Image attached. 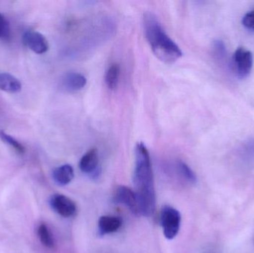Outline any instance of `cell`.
Here are the masks:
<instances>
[{"instance_id": "cell-10", "label": "cell", "mask_w": 254, "mask_h": 253, "mask_svg": "<svg viewBox=\"0 0 254 253\" xmlns=\"http://www.w3.org/2000/svg\"><path fill=\"white\" fill-rule=\"evenodd\" d=\"M122 225V218L117 216L104 215L98 221V230L102 236L116 233Z\"/></svg>"}, {"instance_id": "cell-12", "label": "cell", "mask_w": 254, "mask_h": 253, "mask_svg": "<svg viewBox=\"0 0 254 253\" xmlns=\"http://www.w3.org/2000/svg\"><path fill=\"white\" fill-rule=\"evenodd\" d=\"M74 177V169L69 164H64L56 168L53 172V178L60 186L69 184Z\"/></svg>"}, {"instance_id": "cell-11", "label": "cell", "mask_w": 254, "mask_h": 253, "mask_svg": "<svg viewBox=\"0 0 254 253\" xmlns=\"http://www.w3.org/2000/svg\"><path fill=\"white\" fill-rule=\"evenodd\" d=\"M22 89V83L12 74L0 72V90L7 93H18Z\"/></svg>"}, {"instance_id": "cell-6", "label": "cell", "mask_w": 254, "mask_h": 253, "mask_svg": "<svg viewBox=\"0 0 254 253\" xmlns=\"http://www.w3.org/2000/svg\"><path fill=\"white\" fill-rule=\"evenodd\" d=\"M24 44L37 54H43L49 50V43L40 32L27 31L22 35Z\"/></svg>"}, {"instance_id": "cell-9", "label": "cell", "mask_w": 254, "mask_h": 253, "mask_svg": "<svg viewBox=\"0 0 254 253\" xmlns=\"http://www.w3.org/2000/svg\"><path fill=\"white\" fill-rule=\"evenodd\" d=\"M87 83L86 77L78 72H68L62 80L64 87L69 92H77L85 87Z\"/></svg>"}, {"instance_id": "cell-5", "label": "cell", "mask_w": 254, "mask_h": 253, "mask_svg": "<svg viewBox=\"0 0 254 253\" xmlns=\"http://www.w3.org/2000/svg\"><path fill=\"white\" fill-rule=\"evenodd\" d=\"M114 200L116 203L126 206L134 215H140L137 196L129 187L126 186L118 187L115 193Z\"/></svg>"}, {"instance_id": "cell-17", "label": "cell", "mask_w": 254, "mask_h": 253, "mask_svg": "<svg viewBox=\"0 0 254 253\" xmlns=\"http://www.w3.org/2000/svg\"><path fill=\"white\" fill-rule=\"evenodd\" d=\"M10 37V28L8 21L0 13V39L8 40Z\"/></svg>"}, {"instance_id": "cell-2", "label": "cell", "mask_w": 254, "mask_h": 253, "mask_svg": "<svg viewBox=\"0 0 254 253\" xmlns=\"http://www.w3.org/2000/svg\"><path fill=\"white\" fill-rule=\"evenodd\" d=\"M143 20L145 37L157 58L170 64L182 57L180 48L167 35L155 13L145 12Z\"/></svg>"}, {"instance_id": "cell-1", "label": "cell", "mask_w": 254, "mask_h": 253, "mask_svg": "<svg viewBox=\"0 0 254 253\" xmlns=\"http://www.w3.org/2000/svg\"><path fill=\"white\" fill-rule=\"evenodd\" d=\"M134 165V193L138 202L140 215L150 217L153 215L156 205L153 172L149 151L144 144L137 143L135 147Z\"/></svg>"}, {"instance_id": "cell-13", "label": "cell", "mask_w": 254, "mask_h": 253, "mask_svg": "<svg viewBox=\"0 0 254 253\" xmlns=\"http://www.w3.org/2000/svg\"><path fill=\"white\" fill-rule=\"evenodd\" d=\"M120 74L121 67L119 64L114 63L110 65L106 74V83L109 89L114 90L118 87Z\"/></svg>"}, {"instance_id": "cell-16", "label": "cell", "mask_w": 254, "mask_h": 253, "mask_svg": "<svg viewBox=\"0 0 254 253\" xmlns=\"http://www.w3.org/2000/svg\"><path fill=\"white\" fill-rule=\"evenodd\" d=\"M0 138H1V141H2L4 144L10 146V147H12L13 150H16L19 154H23V153L25 152V147H24L19 141H16L15 138L9 135L8 134L1 131V132H0Z\"/></svg>"}, {"instance_id": "cell-3", "label": "cell", "mask_w": 254, "mask_h": 253, "mask_svg": "<svg viewBox=\"0 0 254 253\" xmlns=\"http://www.w3.org/2000/svg\"><path fill=\"white\" fill-rule=\"evenodd\" d=\"M180 212L170 206H164L161 211L160 222L163 229V233L166 239L173 240L179 233L180 230Z\"/></svg>"}, {"instance_id": "cell-15", "label": "cell", "mask_w": 254, "mask_h": 253, "mask_svg": "<svg viewBox=\"0 0 254 253\" xmlns=\"http://www.w3.org/2000/svg\"><path fill=\"white\" fill-rule=\"evenodd\" d=\"M178 169L182 176L190 184H195L197 181L196 175L190 167L183 161L178 163Z\"/></svg>"}, {"instance_id": "cell-4", "label": "cell", "mask_w": 254, "mask_h": 253, "mask_svg": "<svg viewBox=\"0 0 254 253\" xmlns=\"http://www.w3.org/2000/svg\"><path fill=\"white\" fill-rule=\"evenodd\" d=\"M50 205L55 212L64 218H71L77 212L75 203L64 195H54L51 198Z\"/></svg>"}, {"instance_id": "cell-7", "label": "cell", "mask_w": 254, "mask_h": 253, "mask_svg": "<svg viewBox=\"0 0 254 253\" xmlns=\"http://www.w3.org/2000/svg\"><path fill=\"white\" fill-rule=\"evenodd\" d=\"M234 62L239 76L242 78L247 77L253 67V55L250 51L240 48L234 53Z\"/></svg>"}, {"instance_id": "cell-8", "label": "cell", "mask_w": 254, "mask_h": 253, "mask_svg": "<svg viewBox=\"0 0 254 253\" xmlns=\"http://www.w3.org/2000/svg\"><path fill=\"white\" fill-rule=\"evenodd\" d=\"M98 150L95 148L91 149L80 159L79 167L84 173L97 175L98 174Z\"/></svg>"}, {"instance_id": "cell-18", "label": "cell", "mask_w": 254, "mask_h": 253, "mask_svg": "<svg viewBox=\"0 0 254 253\" xmlns=\"http://www.w3.org/2000/svg\"><path fill=\"white\" fill-rule=\"evenodd\" d=\"M243 158L249 163H254V139L249 141L243 147Z\"/></svg>"}, {"instance_id": "cell-14", "label": "cell", "mask_w": 254, "mask_h": 253, "mask_svg": "<svg viewBox=\"0 0 254 253\" xmlns=\"http://www.w3.org/2000/svg\"><path fill=\"white\" fill-rule=\"evenodd\" d=\"M39 239L40 242L44 245L46 248H53L55 247V241H54L53 236L49 230V227L46 224H40L38 228Z\"/></svg>"}, {"instance_id": "cell-19", "label": "cell", "mask_w": 254, "mask_h": 253, "mask_svg": "<svg viewBox=\"0 0 254 253\" xmlns=\"http://www.w3.org/2000/svg\"><path fill=\"white\" fill-rule=\"evenodd\" d=\"M243 23L246 28L254 31V10L245 15L243 19Z\"/></svg>"}]
</instances>
